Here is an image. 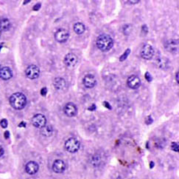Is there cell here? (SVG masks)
I'll use <instances>...</instances> for the list:
<instances>
[{
    "label": "cell",
    "mask_w": 179,
    "mask_h": 179,
    "mask_svg": "<svg viewBox=\"0 0 179 179\" xmlns=\"http://www.w3.org/2000/svg\"><path fill=\"white\" fill-rule=\"evenodd\" d=\"M113 41L111 36L108 34H102L97 39V47L103 52H107L113 47Z\"/></svg>",
    "instance_id": "6da1fadb"
},
{
    "label": "cell",
    "mask_w": 179,
    "mask_h": 179,
    "mask_svg": "<svg viewBox=\"0 0 179 179\" xmlns=\"http://www.w3.org/2000/svg\"><path fill=\"white\" fill-rule=\"evenodd\" d=\"M10 104L15 110H22L27 104L26 96L22 93H15L10 96Z\"/></svg>",
    "instance_id": "7a4b0ae2"
},
{
    "label": "cell",
    "mask_w": 179,
    "mask_h": 179,
    "mask_svg": "<svg viewBox=\"0 0 179 179\" xmlns=\"http://www.w3.org/2000/svg\"><path fill=\"white\" fill-rule=\"evenodd\" d=\"M80 142L75 138H70L65 143V148L68 152L74 153H76L80 149Z\"/></svg>",
    "instance_id": "3957f363"
},
{
    "label": "cell",
    "mask_w": 179,
    "mask_h": 179,
    "mask_svg": "<svg viewBox=\"0 0 179 179\" xmlns=\"http://www.w3.org/2000/svg\"><path fill=\"white\" fill-rule=\"evenodd\" d=\"M140 55L144 59H151L154 55V48H153L152 46L148 44H144L143 47H142V50H141Z\"/></svg>",
    "instance_id": "277c9868"
},
{
    "label": "cell",
    "mask_w": 179,
    "mask_h": 179,
    "mask_svg": "<svg viewBox=\"0 0 179 179\" xmlns=\"http://www.w3.org/2000/svg\"><path fill=\"white\" fill-rule=\"evenodd\" d=\"M32 124L34 127L41 129L46 124V117L42 114H36L32 117Z\"/></svg>",
    "instance_id": "5b68a950"
},
{
    "label": "cell",
    "mask_w": 179,
    "mask_h": 179,
    "mask_svg": "<svg viewBox=\"0 0 179 179\" xmlns=\"http://www.w3.org/2000/svg\"><path fill=\"white\" fill-rule=\"evenodd\" d=\"M69 37V33L66 29L61 28L58 30L55 33V39L58 42L63 43L66 42Z\"/></svg>",
    "instance_id": "8992f818"
},
{
    "label": "cell",
    "mask_w": 179,
    "mask_h": 179,
    "mask_svg": "<svg viewBox=\"0 0 179 179\" xmlns=\"http://www.w3.org/2000/svg\"><path fill=\"white\" fill-rule=\"evenodd\" d=\"M25 73L27 78L30 79H35L40 75V70L36 65H32L26 69Z\"/></svg>",
    "instance_id": "52a82bcc"
},
{
    "label": "cell",
    "mask_w": 179,
    "mask_h": 179,
    "mask_svg": "<svg viewBox=\"0 0 179 179\" xmlns=\"http://www.w3.org/2000/svg\"><path fill=\"white\" fill-rule=\"evenodd\" d=\"M63 61H64V64L67 67H69V68H73V67H75L76 65L77 62V57L76 55L74 54V53H68L65 56Z\"/></svg>",
    "instance_id": "ba28073f"
},
{
    "label": "cell",
    "mask_w": 179,
    "mask_h": 179,
    "mask_svg": "<svg viewBox=\"0 0 179 179\" xmlns=\"http://www.w3.org/2000/svg\"><path fill=\"white\" fill-rule=\"evenodd\" d=\"M52 170L55 173H62L66 170V164L64 161H62L61 159L56 160L53 163Z\"/></svg>",
    "instance_id": "9c48e42d"
},
{
    "label": "cell",
    "mask_w": 179,
    "mask_h": 179,
    "mask_svg": "<svg viewBox=\"0 0 179 179\" xmlns=\"http://www.w3.org/2000/svg\"><path fill=\"white\" fill-rule=\"evenodd\" d=\"M63 111H64V113L66 114V116L68 117H73L76 116L77 113L76 106L73 103H68V104H66Z\"/></svg>",
    "instance_id": "30bf717a"
},
{
    "label": "cell",
    "mask_w": 179,
    "mask_h": 179,
    "mask_svg": "<svg viewBox=\"0 0 179 179\" xmlns=\"http://www.w3.org/2000/svg\"><path fill=\"white\" fill-rule=\"evenodd\" d=\"M128 85L131 89H137L140 87L141 81L138 76L132 75L128 79Z\"/></svg>",
    "instance_id": "8fae6325"
},
{
    "label": "cell",
    "mask_w": 179,
    "mask_h": 179,
    "mask_svg": "<svg viewBox=\"0 0 179 179\" xmlns=\"http://www.w3.org/2000/svg\"><path fill=\"white\" fill-rule=\"evenodd\" d=\"M39 164H38L35 161H29L25 166L26 172H27V173H28L29 175H34V174H35L39 171Z\"/></svg>",
    "instance_id": "7c38bea8"
},
{
    "label": "cell",
    "mask_w": 179,
    "mask_h": 179,
    "mask_svg": "<svg viewBox=\"0 0 179 179\" xmlns=\"http://www.w3.org/2000/svg\"><path fill=\"white\" fill-rule=\"evenodd\" d=\"M83 82L84 86L87 88H93L95 86L97 81L94 75L92 74H88L84 77Z\"/></svg>",
    "instance_id": "4fadbf2b"
},
{
    "label": "cell",
    "mask_w": 179,
    "mask_h": 179,
    "mask_svg": "<svg viewBox=\"0 0 179 179\" xmlns=\"http://www.w3.org/2000/svg\"><path fill=\"white\" fill-rule=\"evenodd\" d=\"M164 47L167 51H169V52L175 53L178 49V41L174 40V39H170V40L165 43Z\"/></svg>",
    "instance_id": "5bb4252c"
},
{
    "label": "cell",
    "mask_w": 179,
    "mask_h": 179,
    "mask_svg": "<svg viewBox=\"0 0 179 179\" xmlns=\"http://www.w3.org/2000/svg\"><path fill=\"white\" fill-rule=\"evenodd\" d=\"M13 77V71L8 67H4L0 70V78L3 80H9Z\"/></svg>",
    "instance_id": "9a60e30c"
},
{
    "label": "cell",
    "mask_w": 179,
    "mask_h": 179,
    "mask_svg": "<svg viewBox=\"0 0 179 179\" xmlns=\"http://www.w3.org/2000/svg\"><path fill=\"white\" fill-rule=\"evenodd\" d=\"M53 84H54V87H56V89L58 90H63L66 87V81L64 79L61 78V77L55 79Z\"/></svg>",
    "instance_id": "2e32d148"
},
{
    "label": "cell",
    "mask_w": 179,
    "mask_h": 179,
    "mask_svg": "<svg viewBox=\"0 0 179 179\" xmlns=\"http://www.w3.org/2000/svg\"><path fill=\"white\" fill-rule=\"evenodd\" d=\"M10 22L8 19L4 18L0 20V30L1 31H7L10 29Z\"/></svg>",
    "instance_id": "e0dca14e"
},
{
    "label": "cell",
    "mask_w": 179,
    "mask_h": 179,
    "mask_svg": "<svg viewBox=\"0 0 179 179\" xmlns=\"http://www.w3.org/2000/svg\"><path fill=\"white\" fill-rule=\"evenodd\" d=\"M85 30V25L81 23V22H77V23H75L74 25V31L77 34H78V35L83 33Z\"/></svg>",
    "instance_id": "ac0fdd59"
},
{
    "label": "cell",
    "mask_w": 179,
    "mask_h": 179,
    "mask_svg": "<svg viewBox=\"0 0 179 179\" xmlns=\"http://www.w3.org/2000/svg\"><path fill=\"white\" fill-rule=\"evenodd\" d=\"M53 129L50 125H45L41 128V134L46 137H49L52 135Z\"/></svg>",
    "instance_id": "d6986e66"
},
{
    "label": "cell",
    "mask_w": 179,
    "mask_h": 179,
    "mask_svg": "<svg viewBox=\"0 0 179 179\" xmlns=\"http://www.w3.org/2000/svg\"><path fill=\"white\" fill-rule=\"evenodd\" d=\"M130 53V49H128V50H127V51H125V52L123 53V56H122L121 57H120V61H125V60L127 58V57H128V56L129 53Z\"/></svg>",
    "instance_id": "ffe728a7"
},
{
    "label": "cell",
    "mask_w": 179,
    "mask_h": 179,
    "mask_svg": "<svg viewBox=\"0 0 179 179\" xmlns=\"http://www.w3.org/2000/svg\"><path fill=\"white\" fill-rule=\"evenodd\" d=\"M8 121H7L6 119H2L0 122V125H1V126L2 128H6L7 127H8Z\"/></svg>",
    "instance_id": "44dd1931"
},
{
    "label": "cell",
    "mask_w": 179,
    "mask_h": 179,
    "mask_svg": "<svg viewBox=\"0 0 179 179\" xmlns=\"http://www.w3.org/2000/svg\"><path fill=\"white\" fill-rule=\"evenodd\" d=\"M172 149L174 151L178 152V144L177 143H173V144H172Z\"/></svg>",
    "instance_id": "7402d4cb"
},
{
    "label": "cell",
    "mask_w": 179,
    "mask_h": 179,
    "mask_svg": "<svg viewBox=\"0 0 179 179\" xmlns=\"http://www.w3.org/2000/svg\"><path fill=\"white\" fill-rule=\"evenodd\" d=\"M46 93H47V89H46V87H43V88L41 89V96H45L46 95Z\"/></svg>",
    "instance_id": "603a6c76"
},
{
    "label": "cell",
    "mask_w": 179,
    "mask_h": 179,
    "mask_svg": "<svg viewBox=\"0 0 179 179\" xmlns=\"http://www.w3.org/2000/svg\"><path fill=\"white\" fill-rule=\"evenodd\" d=\"M145 78L147 81H148V82H151V81H152V76H151L150 74V73H148V72H147V73H146Z\"/></svg>",
    "instance_id": "cb8c5ba5"
},
{
    "label": "cell",
    "mask_w": 179,
    "mask_h": 179,
    "mask_svg": "<svg viewBox=\"0 0 179 179\" xmlns=\"http://www.w3.org/2000/svg\"><path fill=\"white\" fill-rule=\"evenodd\" d=\"M40 7H41V4H37V5H35L34 6L33 10H34V11H38V10H39V8H40Z\"/></svg>",
    "instance_id": "d4e9b609"
},
{
    "label": "cell",
    "mask_w": 179,
    "mask_h": 179,
    "mask_svg": "<svg viewBox=\"0 0 179 179\" xmlns=\"http://www.w3.org/2000/svg\"><path fill=\"white\" fill-rule=\"evenodd\" d=\"M104 106L106 107H107L108 109H111V106L109 105V104H108L107 101H105V102H104Z\"/></svg>",
    "instance_id": "484cf974"
},
{
    "label": "cell",
    "mask_w": 179,
    "mask_h": 179,
    "mask_svg": "<svg viewBox=\"0 0 179 179\" xmlns=\"http://www.w3.org/2000/svg\"><path fill=\"white\" fill-rule=\"evenodd\" d=\"M4 135H5V139H8V138L10 137V132H8V131H6V132H5Z\"/></svg>",
    "instance_id": "4316f807"
},
{
    "label": "cell",
    "mask_w": 179,
    "mask_h": 179,
    "mask_svg": "<svg viewBox=\"0 0 179 179\" xmlns=\"http://www.w3.org/2000/svg\"><path fill=\"white\" fill-rule=\"evenodd\" d=\"M4 154V149H3L2 146H0V157Z\"/></svg>",
    "instance_id": "83f0119b"
},
{
    "label": "cell",
    "mask_w": 179,
    "mask_h": 179,
    "mask_svg": "<svg viewBox=\"0 0 179 179\" xmlns=\"http://www.w3.org/2000/svg\"><path fill=\"white\" fill-rule=\"evenodd\" d=\"M129 3H138L139 2V0H137V1H128Z\"/></svg>",
    "instance_id": "f1b7e54d"
},
{
    "label": "cell",
    "mask_w": 179,
    "mask_h": 179,
    "mask_svg": "<svg viewBox=\"0 0 179 179\" xmlns=\"http://www.w3.org/2000/svg\"><path fill=\"white\" fill-rule=\"evenodd\" d=\"M178 73H176V81H177V83H178Z\"/></svg>",
    "instance_id": "f546056e"
},
{
    "label": "cell",
    "mask_w": 179,
    "mask_h": 179,
    "mask_svg": "<svg viewBox=\"0 0 179 179\" xmlns=\"http://www.w3.org/2000/svg\"><path fill=\"white\" fill-rule=\"evenodd\" d=\"M22 125H24V127H25L26 124L25 123V122H22V123H21L19 125V127H22Z\"/></svg>",
    "instance_id": "4dcf8cb0"
},
{
    "label": "cell",
    "mask_w": 179,
    "mask_h": 179,
    "mask_svg": "<svg viewBox=\"0 0 179 179\" xmlns=\"http://www.w3.org/2000/svg\"><path fill=\"white\" fill-rule=\"evenodd\" d=\"M154 166V162H150V168H153V167Z\"/></svg>",
    "instance_id": "1f68e13d"
},
{
    "label": "cell",
    "mask_w": 179,
    "mask_h": 179,
    "mask_svg": "<svg viewBox=\"0 0 179 179\" xmlns=\"http://www.w3.org/2000/svg\"><path fill=\"white\" fill-rule=\"evenodd\" d=\"M2 45H0V51H1V49H2Z\"/></svg>",
    "instance_id": "d6a6232c"
},
{
    "label": "cell",
    "mask_w": 179,
    "mask_h": 179,
    "mask_svg": "<svg viewBox=\"0 0 179 179\" xmlns=\"http://www.w3.org/2000/svg\"><path fill=\"white\" fill-rule=\"evenodd\" d=\"M0 36H1V30H0Z\"/></svg>",
    "instance_id": "836d02e7"
},
{
    "label": "cell",
    "mask_w": 179,
    "mask_h": 179,
    "mask_svg": "<svg viewBox=\"0 0 179 179\" xmlns=\"http://www.w3.org/2000/svg\"><path fill=\"white\" fill-rule=\"evenodd\" d=\"M0 70H1V65H0Z\"/></svg>",
    "instance_id": "e575fe53"
}]
</instances>
